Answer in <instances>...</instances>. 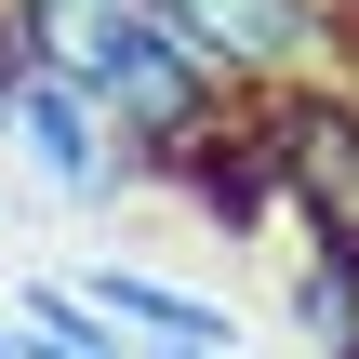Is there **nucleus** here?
Segmentation results:
<instances>
[{
    "instance_id": "f257e3e1",
    "label": "nucleus",
    "mask_w": 359,
    "mask_h": 359,
    "mask_svg": "<svg viewBox=\"0 0 359 359\" xmlns=\"http://www.w3.org/2000/svg\"><path fill=\"white\" fill-rule=\"evenodd\" d=\"M253 147L280 173V240H359V67L253 93Z\"/></svg>"
},
{
    "instance_id": "f03ea898",
    "label": "nucleus",
    "mask_w": 359,
    "mask_h": 359,
    "mask_svg": "<svg viewBox=\"0 0 359 359\" xmlns=\"http://www.w3.org/2000/svg\"><path fill=\"white\" fill-rule=\"evenodd\" d=\"M0 147L27 160V187L40 200H67V213H120V200H147L160 187V160L67 80V67H27L13 80V107H0Z\"/></svg>"
},
{
    "instance_id": "7ed1b4c3",
    "label": "nucleus",
    "mask_w": 359,
    "mask_h": 359,
    "mask_svg": "<svg viewBox=\"0 0 359 359\" xmlns=\"http://www.w3.org/2000/svg\"><path fill=\"white\" fill-rule=\"evenodd\" d=\"M173 40L253 107L280 80H320V67H359V0H160Z\"/></svg>"
},
{
    "instance_id": "20e7f679",
    "label": "nucleus",
    "mask_w": 359,
    "mask_h": 359,
    "mask_svg": "<svg viewBox=\"0 0 359 359\" xmlns=\"http://www.w3.org/2000/svg\"><path fill=\"white\" fill-rule=\"evenodd\" d=\"M160 187H173V200H200L226 240H266V253H280V173H266V147H253V107H226V120H213Z\"/></svg>"
},
{
    "instance_id": "39448f33",
    "label": "nucleus",
    "mask_w": 359,
    "mask_h": 359,
    "mask_svg": "<svg viewBox=\"0 0 359 359\" xmlns=\"http://www.w3.org/2000/svg\"><path fill=\"white\" fill-rule=\"evenodd\" d=\"M80 293L133 333V359L147 346H213V359H240V320L213 306V293H187V280H160V266H80Z\"/></svg>"
},
{
    "instance_id": "423d86ee",
    "label": "nucleus",
    "mask_w": 359,
    "mask_h": 359,
    "mask_svg": "<svg viewBox=\"0 0 359 359\" xmlns=\"http://www.w3.org/2000/svg\"><path fill=\"white\" fill-rule=\"evenodd\" d=\"M27 67H40V53H27V27L0 13V107H13V80H27Z\"/></svg>"
},
{
    "instance_id": "0eeeda50",
    "label": "nucleus",
    "mask_w": 359,
    "mask_h": 359,
    "mask_svg": "<svg viewBox=\"0 0 359 359\" xmlns=\"http://www.w3.org/2000/svg\"><path fill=\"white\" fill-rule=\"evenodd\" d=\"M147 359H213V346H147Z\"/></svg>"
},
{
    "instance_id": "6e6552de",
    "label": "nucleus",
    "mask_w": 359,
    "mask_h": 359,
    "mask_svg": "<svg viewBox=\"0 0 359 359\" xmlns=\"http://www.w3.org/2000/svg\"><path fill=\"white\" fill-rule=\"evenodd\" d=\"M0 346H13V306H0Z\"/></svg>"
}]
</instances>
